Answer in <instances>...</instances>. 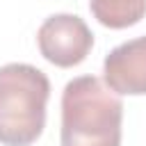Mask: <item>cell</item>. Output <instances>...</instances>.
<instances>
[{
	"label": "cell",
	"instance_id": "277c9868",
	"mask_svg": "<svg viewBox=\"0 0 146 146\" xmlns=\"http://www.w3.org/2000/svg\"><path fill=\"white\" fill-rule=\"evenodd\" d=\"M105 84L121 96H146V36L130 39L105 55Z\"/></svg>",
	"mask_w": 146,
	"mask_h": 146
},
{
	"label": "cell",
	"instance_id": "3957f363",
	"mask_svg": "<svg viewBox=\"0 0 146 146\" xmlns=\"http://www.w3.org/2000/svg\"><path fill=\"white\" fill-rule=\"evenodd\" d=\"M36 43L43 59L59 68H71L87 59L94 46V34L80 16L52 14L41 23L36 32Z\"/></svg>",
	"mask_w": 146,
	"mask_h": 146
},
{
	"label": "cell",
	"instance_id": "5b68a950",
	"mask_svg": "<svg viewBox=\"0 0 146 146\" xmlns=\"http://www.w3.org/2000/svg\"><path fill=\"white\" fill-rule=\"evenodd\" d=\"M94 18L110 30H125L146 16V0H89Z\"/></svg>",
	"mask_w": 146,
	"mask_h": 146
},
{
	"label": "cell",
	"instance_id": "6da1fadb",
	"mask_svg": "<svg viewBox=\"0 0 146 146\" xmlns=\"http://www.w3.org/2000/svg\"><path fill=\"white\" fill-rule=\"evenodd\" d=\"M123 103L96 75H80L62 91V146H121Z\"/></svg>",
	"mask_w": 146,
	"mask_h": 146
},
{
	"label": "cell",
	"instance_id": "7a4b0ae2",
	"mask_svg": "<svg viewBox=\"0 0 146 146\" xmlns=\"http://www.w3.org/2000/svg\"><path fill=\"white\" fill-rule=\"evenodd\" d=\"M50 80L32 64L0 66V144L30 146L46 125Z\"/></svg>",
	"mask_w": 146,
	"mask_h": 146
}]
</instances>
